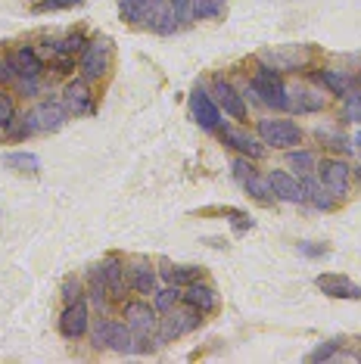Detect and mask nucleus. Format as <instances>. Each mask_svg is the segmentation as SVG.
Masks as SVG:
<instances>
[{
    "label": "nucleus",
    "instance_id": "1",
    "mask_svg": "<svg viewBox=\"0 0 361 364\" xmlns=\"http://www.w3.org/2000/svg\"><path fill=\"white\" fill-rule=\"evenodd\" d=\"M65 106L60 103H38L35 109L26 115V122H22L19 128H16V137H26V134H35V131H60L63 122H65Z\"/></svg>",
    "mask_w": 361,
    "mask_h": 364
},
{
    "label": "nucleus",
    "instance_id": "2",
    "mask_svg": "<svg viewBox=\"0 0 361 364\" xmlns=\"http://www.w3.org/2000/svg\"><path fill=\"white\" fill-rule=\"evenodd\" d=\"M249 87H252V94H259V100L265 106H274V109H286V106H290V97H286L281 75H277L274 69H268V65L252 75Z\"/></svg>",
    "mask_w": 361,
    "mask_h": 364
},
{
    "label": "nucleus",
    "instance_id": "3",
    "mask_svg": "<svg viewBox=\"0 0 361 364\" xmlns=\"http://www.w3.org/2000/svg\"><path fill=\"white\" fill-rule=\"evenodd\" d=\"M259 140L274 150H286V146H296L302 140V128L290 119H262L259 122Z\"/></svg>",
    "mask_w": 361,
    "mask_h": 364
},
{
    "label": "nucleus",
    "instance_id": "4",
    "mask_svg": "<svg viewBox=\"0 0 361 364\" xmlns=\"http://www.w3.org/2000/svg\"><path fill=\"white\" fill-rule=\"evenodd\" d=\"M137 339L134 333L119 324V321H100V324L94 327V346L97 349H112V352H134L137 349Z\"/></svg>",
    "mask_w": 361,
    "mask_h": 364
},
{
    "label": "nucleus",
    "instance_id": "5",
    "mask_svg": "<svg viewBox=\"0 0 361 364\" xmlns=\"http://www.w3.org/2000/svg\"><path fill=\"white\" fill-rule=\"evenodd\" d=\"M122 318H125V327L134 333V339H150L156 330H159V318H156V309H150L146 302H125L122 309Z\"/></svg>",
    "mask_w": 361,
    "mask_h": 364
},
{
    "label": "nucleus",
    "instance_id": "6",
    "mask_svg": "<svg viewBox=\"0 0 361 364\" xmlns=\"http://www.w3.org/2000/svg\"><path fill=\"white\" fill-rule=\"evenodd\" d=\"M109 60H112L109 41H94V44H87L85 50H81V75H85V81L103 78L106 69H109Z\"/></svg>",
    "mask_w": 361,
    "mask_h": 364
},
{
    "label": "nucleus",
    "instance_id": "7",
    "mask_svg": "<svg viewBox=\"0 0 361 364\" xmlns=\"http://www.w3.org/2000/svg\"><path fill=\"white\" fill-rule=\"evenodd\" d=\"M200 321H203V314L196 311V309H190V305H187L184 311L168 309V318H162V333H159V343H166V339H175V336L190 333V330L200 327Z\"/></svg>",
    "mask_w": 361,
    "mask_h": 364
},
{
    "label": "nucleus",
    "instance_id": "8",
    "mask_svg": "<svg viewBox=\"0 0 361 364\" xmlns=\"http://www.w3.org/2000/svg\"><path fill=\"white\" fill-rule=\"evenodd\" d=\"M318 178H321V187L333 196V200L336 196H346V190H349V165L343 159H324L321 165H318Z\"/></svg>",
    "mask_w": 361,
    "mask_h": 364
},
{
    "label": "nucleus",
    "instance_id": "9",
    "mask_svg": "<svg viewBox=\"0 0 361 364\" xmlns=\"http://www.w3.org/2000/svg\"><path fill=\"white\" fill-rule=\"evenodd\" d=\"M166 0H119V10L134 26H153L156 16L166 10Z\"/></svg>",
    "mask_w": 361,
    "mask_h": 364
},
{
    "label": "nucleus",
    "instance_id": "10",
    "mask_svg": "<svg viewBox=\"0 0 361 364\" xmlns=\"http://www.w3.org/2000/svg\"><path fill=\"white\" fill-rule=\"evenodd\" d=\"M190 112H193V119L200 122V128H206V131H215L221 125L218 103L212 100V94L209 90H203V87H196L190 94Z\"/></svg>",
    "mask_w": 361,
    "mask_h": 364
},
{
    "label": "nucleus",
    "instance_id": "11",
    "mask_svg": "<svg viewBox=\"0 0 361 364\" xmlns=\"http://www.w3.org/2000/svg\"><path fill=\"white\" fill-rule=\"evenodd\" d=\"M268 187H271V193L284 203H306V184H302L299 178H293L290 171H271Z\"/></svg>",
    "mask_w": 361,
    "mask_h": 364
},
{
    "label": "nucleus",
    "instance_id": "12",
    "mask_svg": "<svg viewBox=\"0 0 361 364\" xmlns=\"http://www.w3.org/2000/svg\"><path fill=\"white\" fill-rule=\"evenodd\" d=\"M87 324H90V311H87V305L85 302H69L65 305V311H63V318H60V333L65 339H78V336H85L87 333Z\"/></svg>",
    "mask_w": 361,
    "mask_h": 364
},
{
    "label": "nucleus",
    "instance_id": "13",
    "mask_svg": "<svg viewBox=\"0 0 361 364\" xmlns=\"http://www.w3.org/2000/svg\"><path fill=\"white\" fill-rule=\"evenodd\" d=\"M221 140H225L227 146H234L237 153H243L246 159H262V156H265V144L243 128H221Z\"/></svg>",
    "mask_w": 361,
    "mask_h": 364
},
{
    "label": "nucleus",
    "instance_id": "14",
    "mask_svg": "<svg viewBox=\"0 0 361 364\" xmlns=\"http://www.w3.org/2000/svg\"><path fill=\"white\" fill-rule=\"evenodd\" d=\"M180 302L196 309L200 314H209L218 309V293L212 289L209 284H200V280H193V284L184 287V293H180Z\"/></svg>",
    "mask_w": 361,
    "mask_h": 364
},
{
    "label": "nucleus",
    "instance_id": "15",
    "mask_svg": "<svg viewBox=\"0 0 361 364\" xmlns=\"http://www.w3.org/2000/svg\"><path fill=\"white\" fill-rule=\"evenodd\" d=\"M100 277L106 284V293H109V299H125V264H122L119 255H109L103 264H100Z\"/></svg>",
    "mask_w": 361,
    "mask_h": 364
},
{
    "label": "nucleus",
    "instance_id": "16",
    "mask_svg": "<svg viewBox=\"0 0 361 364\" xmlns=\"http://www.w3.org/2000/svg\"><path fill=\"white\" fill-rule=\"evenodd\" d=\"M215 103H218V109H225V115H231V119H237V122L246 119V103L234 90L231 81L215 78Z\"/></svg>",
    "mask_w": 361,
    "mask_h": 364
},
{
    "label": "nucleus",
    "instance_id": "17",
    "mask_svg": "<svg viewBox=\"0 0 361 364\" xmlns=\"http://www.w3.org/2000/svg\"><path fill=\"white\" fill-rule=\"evenodd\" d=\"M63 103H65V109L69 112H75V115H85L94 109V94H90V87H87V81H69L63 90Z\"/></svg>",
    "mask_w": 361,
    "mask_h": 364
},
{
    "label": "nucleus",
    "instance_id": "18",
    "mask_svg": "<svg viewBox=\"0 0 361 364\" xmlns=\"http://www.w3.org/2000/svg\"><path fill=\"white\" fill-rule=\"evenodd\" d=\"M318 287H321L327 296H333V299H361V287L352 284V280L343 274H321L318 277Z\"/></svg>",
    "mask_w": 361,
    "mask_h": 364
},
{
    "label": "nucleus",
    "instance_id": "19",
    "mask_svg": "<svg viewBox=\"0 0 361 364\" xmlns=\"http://www.w3.org/2000/svg\"><path fill=\"white\" fill-rule=\"evenodd\" d=\"M10 65L22 78H41V72H44V60H41L31 47H19V50L10 56Z\"/></svg>",
    "mask_w": 361,
    "mask_h": 364
},
{
    "label": "nucleus",
    "instance_id": "20",
    "mask_svg": "<svg viewBox=\"0 0 361 364\" xmlns=\"http://www.w3.org/2000/svg\"><path fill=\"white\" fill-rule=\"evenodd\" d=\"M131 289L141 296L156 293V271L150 264H134V268H131Z\"/></svg>",
    "mask_w": 361,
    "mask_h": 364
},
{
    "label": "nucleus",
    "instance_id": "21",
    "mask_svg": "<svg viewBox=\"0 0 361 364\" xmlns=\"http://www.w3.org/2000/svg\"><path fill=\"white\" fill-rule=\"evenodd\" d=\"M4 165H6V168H13V171H22V175H38L41 159L35 153H6Z\"/></svg>",
    "mask_w": 361,
    "mask_h": 364
},
{
    "label": "nucleus",
    "instance_id": "22",
    "mask_svg": "<svg viewBox=\"0 0 361 364\" xmlns=\"http://www.w3.org/2000/svg\"><path fill=\"white\" fill-rule=\"evenodd\" d=\"M324 103H327V97L318 94V90H311V87H302L296 100H290V106L299 112H318V109H324Z\"/></svg>",
    "mask_w": 361,
    "mask_h": 364
},
{
    "label": "nucleus",
    "instance_id": "23",
    "mask_svg": "<svg viewBox=\"0 0 361 364\" xmlns=\"http://www.w3.org/2000/svg\"><path fill=\"white\" fill-rule=\"evenodd\" d=\"M227 0H190V16L193 19H215L225 13Z\"/></svg>",
    "mask_w": 361,
    "mask_h": 364
},
{
    "label": "nucleus",
    "instance_id": "24",
    "mask_svg": "<svg viewBox=\"0 0 361 364\" xmlns=\"http://www.w3.org/2000/svg\"><path fill=\"white\" fill-rule=\"evenodd\" d=\"M315 81H321V85L330 90V94L336 97H346L349 94V81L340 75V72H333V69H324V72H315Z\"/></svg>",
    "mask_w": 361,
    "mask_h": 364
},
{
    "label": "nucleus",
    "instance_id": "25",
    "mask_svg": "<svg viewBox=\"0 0 361 364\" xmlns=\"http://www.w3.org/2000/svg\"><path fill=\"white\" fill-rule=\"evenodd\" d=\"M162 274H166L168 284L187 287V284H193V280H200V268H193V264H180V268H166Z\"/></svg>",
    "mask_w": 361,
    "mask_h": 364
},
{
    "label": "nucleus",
    "instance_id": "26",
    "mask_svg": "<svg viewBox=\"0 0 361 364\" xmlns=\"http://www.w3.org/2000/svg\"><path fill=\"white\" fill-rule=\"evenodd\" d=\"M243 187L249 190V193L256 196V200H262V203H271V200H274V193H271V187H268V178L262 181V178L256 175V171H252V175L243 181Z\"/></svg>",
    "mask_w": 361,
    "mask_h": 364
},
{
    "label": "nucleus",
    "instance_id": "27",
    "mask_svg": "<svg viewBox=\"0 0 361 364\" xmlns=\"http://www.w3.org/2000/svg\"><path fill=\"white\" fill-rule=\"evenodd\" d=\"M180 302V287H166V289H156V305L153 309L156 311H168V309H175V305Z\"/></svg>",
    "mask_w": 361,
    "mask_h": 364
},
{
    "label": "nucleus",
    "instance_id": "28",
    "mask_svg": "<svg viewBox=\"0 0 361 364\" xmlns=\"http://www.w3.org/2000/svg\"><path fill=\"white\" fill-rule=\"evenodd\" d=\"M302 184H306V203H315L318 209H333V196H324L321 184H315V181H302Z\"/></svg>",
    "mask_w": 361,
    "mask_h": 364
},
{
    "label": "nucleus",
    "instance_id": "29",
    "mask_svg": "<svg viewBox=\"0 0 361 364\" xmlns=\"http://www.w3.org/2000/svg\"><path fill=\"white\" fill-rule=\"evenodd\" d=\"M53 50L60 53V56H75V53L85 50V38H81V35H69L65 41H60V44L53 47Z\"/></svg>",
    "mask_w": 361,
    "mask_h": 364
},
{
    "label": "nucleus",
    "instance_id": "30",
    "mask_svg": "<svg viewBox=\"0 0 361 364\" xmlns=\"http://www.w3.org/2000/svg\"><path fill=\"white\" fill-rule=\"evenodd\" d=\"M286 162H290L293 168H299V171H311V168H315V156H311L308 150H293L290 156H286Z\"/></svg>",
    "mask_w": 361,
    "mask_h": 364
},
{
    "label": "nucleus",
    "instance_id": "31",
    "mask_svg": "<svg viewBox=\"0 0 361 364\" xmlns=\"http://www.w3.org/2000/svg\"><path fill=\"white\" fill-rule=\"evenodd\" d=\"M343 115L349 122H361V94H346V106H343Z\"/></svg>",
    "mask_w": 361,
    "mask_h": 364
},
{
    "label": "nucleus",
    "instance_id": "32",
    "mask_svg": "<svg viewBox=\"0 0 361 364\" xmlns=\"http://www.w3.org/2000/svg\"><path fill=\"white\" fill-rule=\"evenodd\" d=\"M16 122V109H13V100L6 94H0V128H10Z\"/></svg>",
    "mask_w": 361,
    "mask_h": 364
},
{
    "label": "nucleus",
    "instance_id": "33",
    "mask_svg": "<svg viewBox=\"0 0 361 364\" xmlns=\"http://www.w3.org/2000/svg\"><path fill=\"white\" fill-rule=\"evenodd\" d=\"M78 4H85V0H41L35 10H38V13H47V10H69V6H78Z\"/></svg>",
    "mask_w": 361,
    "mask_h": 364
},
{
    "label": "nucleus",
    "instance_id": "34",
    "mask_svg": "<svg viewBox=\"0 0 361 364\" xmlns=\"http://www.w3.org/2000/svg\"><path fill=\"white\" fill-rule=\"evenodd\" d=\"M63 296H65V305H69V302H78V299H81V284H78L75 277H69V280H65V284H63Z\"/></svg>",
    "mask_w": 361,
    "mask_h": 364
},
{
    "label": "nucleus",
    "instance_id": "35",
    "mask_svg": "<svg viewBox=\"0 0 361 364\" xmlns=\"http://www.w3.org/2000/svg\"><path fill=\"white\" fill-rule=\"evenodd\" d=\"M336 352H340V343H327V346H318V349L311 352V361H330Z\"/></svg>",
    "mask_w": 361,
    "mask_h": 364
},
{
    "label": "nucleus",
    "instance_id": "36",
    "mask_svg": "<svg viewBox=\"0 0 361 364\" xmlns=\"http://www.w3.org/2000/svg\"><path fill=\"white\" fill-rule=\"evenodd\" d=\"M166 4H168V10L175 13V19H178V22L190 16V0H166Z\"/></svg>",
    "mask_w": 361,
    "mask_h": 364
},
{
    "label": "nucleus",
    "instance_id": "37",
    "mask_svg": "<svg viewBox=\"0 0 361 364\" xmlns=\"http://www.w3.org/2000/svg\"><path fill=\"white\" fill-rule=\"evenodd\" d=\"M234 175H237V181H246V178L252 175V165L246 162V159H237L234 162Z\"/></svg>",
    "mask_w": 361,
    "mask_h": 364
},
{
    "label": "nucleus",
    "instance_id": "38",
    "mask_svg": "<svg viewBox=\"0 0 361 364\" xmlns=\"http://www.w3.org/2000/svg\"><path fill=\"white\" fill-rule=\"evenodd\" d=\"M299 252L302 255H324L327 246H311V243H299Z\"/></svg>",
    "mask_w": 361,
    "mask_h": 364
},
{
    "label": "nucleus",
    "instance_id": "39",
    "mask_svg": "<svg viewBox=\"0 0 361 364\" xmlns=\"http://www.w3.org/2000/svg\"><path fill=\"white\" fill-rule=\"evenodd\" d=\"M10 78H13V65H10V60H0V85H6Z\"/></svg>",
    "mask_w": 361,
    "mask_h": 364
},
{
    "label": "nucleus",
    "instance_id": "40",
    "mask_svg": "<svg viewBox=\"0 0 361 364\" xmlns=\"http://www.w3.org/2000/svg\"><path fill=\"white\" fill-rule=\"evenodd\" d=\"M355 140H358V144H361V131H358V137H355Z\"/></svg>",
    "mask_w": 361,
    "mask_h": 364
},
{
    "label": "nucleus",
    "instance_id": "41",
    "mask_svg": "<svg viewBox=\"0 0 361 364\" xmlns=\"http://www.w3.org/2000/svg\"><path fill=\"white\" fill-rule=\"evenodd\" d=\"M0 131H4V128H0Z\"/></svg>",
    "mask_w": 361,
    "mask_h": 364
}]
</instances>
